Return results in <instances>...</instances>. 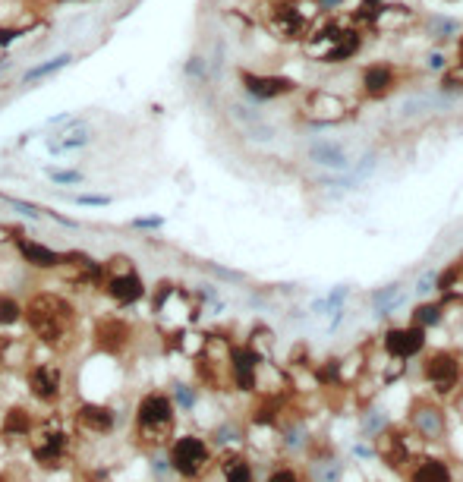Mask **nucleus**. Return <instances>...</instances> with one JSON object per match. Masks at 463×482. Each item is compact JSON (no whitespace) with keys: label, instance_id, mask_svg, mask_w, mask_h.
<instances>
[{"label":"nucleus","instance_id":"obj_1","mask_svg":"<svg viewBox=\"0 0 463 482\" xmlns=\"http://www.w3.org/2000/svg\"><path fill=\"white\" fill-rule=\"evenodd\" d=\"M28 325L44 344H57L73 325V306L54 294H41L28 303Z\"/></svg>","mask_w":463,"mask_h":482},{"label":"nucleus","instance_id":"obj_2","mask_svg":"<svg viewBox=\"0 0 463 482\" xmlns=\"http://www.w3.org/2000/svg\"><path fill=\"white\" fill-rule=\"evenodd\" d=\"M174 410H171V400L164 394H149V397L139 404V429L149 435H161L171 429Z\"/></svg>","mask_w":463,"mask_h":482},{"label":"nucleus","instance_id":"obj_3","mask_svg":"<svg viewBox=\"0 0 463 482\" xmlns=\"http://www.w3.org/2000/svg\"><path fill=\"white\" fill-rule=\"evenodd\" d=\"M171 464H174L176 473H183V476H196V473L208 464V448H205L198 438L186 435V438H180V441L174 444Z\"/></svg>","mask_w":463,"mask_h":482},{"label":"nucleus","instance_id":"obj_4","mask_svg":"<svg viewBox=\"0 0 463 482\" xmlns=\"http://www.w3.org/2000/svg\"><path fill=\"white\" fill-rule=\"evenodd\" d=\"M240 82L252 98L259 101H275L281 95H290L297 89V82L287 76H262V73H240Z\"/></svg>","mask_w":463,"mask_h":482},{"label":"nucleus","instance_id":"obj_5","mask_svg":"<svg viewBox=\"0 0 463 482\" xmlns=\"http://www.w3.org/2000/svg\"><path fill=\"white\" fill-rule=\"evenodd\" d=\"M425 347V328L410 325V328H391L385 334V350L397 360H410Z\"/></svg>","mask_w":463,"mask_h":482},{"label":"nucleus","instance_id":"obj_6","mask_svg":"<svg viewBox=\"0 0 463 482\" xmlns=\"http://www.w3.org/2000/svg\"><path fill=\"white\" fill-rule=\"evenodd\" d=\"M319 38H328V41H331V48L325 50V54H321V60H325V63L350 60V57L359 50V45H363L359 32H353V28H325Z\"/></svg>","mask_w":463,"mask_h":482},{"label":"nucleus","instance_id":"obj_7","mask_svg":"<svg viewBox=\"0 0 463 482\" xmlns=\"http://www.w3.org/2000/svg\"><path fill=\"white\" fill-rule=\"evenodd\" d=\"M425 378L435 385L438 391H451L460 378V363L454 353H435L425 363Z\"/></svg>","mask_w":463,"mask_h":482},{"label":"nucleus","instance_id":"obj_8","mask_svg":"<svg viewBox=\"0 0 463 482\" xmlns=\"http://www.w3.org/2000/svg\"><path fill=\"white\" fill-rule=\"evenodd\" d=\"M129 325L120 318H101L98 325H95V344L101 350H107V353H120L123 347H127L129 341Z\"/></svg>","mask_w":463,"mask_h":482},{"label":"nucleus","instance_id":"obj_9","mask_svg":"<svg viewBox=\"0 0 463 482\" xmlns=\"http://www.w3.org/2000/svg\"><path fill=\"white\" fill-rule=\"evenodd\" d=\"M359 82H363V92L369 95V98H381V95H388L394 89L397 76L388 63H372V67L363 70V79H359Z\"/></svg>","mask_w":463,"mask_h":482},{"label":"nucleus","instance_id":"obj_10","mask_svg":"<svg viewBox=\"0 0 463 482\" xmlns=\"http://www.w3.org/2000/svg\"><path fill=\"white\" fill-rule=\"evenodd\" d=\"M28 382H32V391L38 400H57V394H60V372L54 366H35L32 375H28Z\"/></svg>","mask_w":463,"mask_h":482},{"label":"nucleus","instance_id":"obj_11","mask_svg":"<svg viewBox=\"0 0 463 482\" xmlns=\"http://www.w3.org/2000/svg\"><path fill=\"white\" fill-rule=\"evenodd\" d=\"M309 158H312L319 167H331V171H347L350 167L347 151H344L337 142H312L309 145Z\"/></svg>","mask_w":463,"mask_h":482},{"label":"nucleus","instance_id":"obj_12","mask_svg":"<svg viewBox=\"0 0 463 482\" xmlns=\"http://www.w3.org/2000/svg\"><path fill=\"white\" fill-rule=\"evenodd\" d=\"M107 294L117 299V303H123V306H129V303H136V299H142L145 294V284L139 281V274H117V277H110V284H107Z\"/></svg>","mask_w":463,"mask_h":482},{"label":"nucleus","instance_id":"obj_13","mask_svg":"<svg viewBox=\"0 0 463 482\" xmlns=\"http://www.w3.org/2000/svg\"><path fill=\"white\" fill-rule=\"evenodd\" d=\"M230 360H233V378H237V385L243 391H252L255 388V363H259V356H255L249 347H237L230 353Z\"/></svg>","mask_w":463,"mask_h":482},{"label":"nucleus","instance_id":"obj_14","mask_svg":"<svg viewBox=\"0 0 463 482\" xmlns=\"http://www.w3.org/2000/svg\"><path fill=\"white\" fill-rule=\"evenodd\" d=\"M19 255L28 262V265H35V268H57V265H63V252H54V250H48V246H41V243H32V240H19Z\"/></svg>","mask_w":463,"mask_h":482},{"label":"nucleus","instance_id":"obj_15","mask_svg":"<svg viewBox=\"0 0 463 482\" xmlns=\"http://www.w3.org/2000/svg\"><path fill=\"white\" fill-rule=\"evenodd\" d=\"M413 422L425 438H438L441 432H445V413H438L435 407H416Z\"/></svg>","mask_w":463,"mask_h":482},{"label":"nucleus","instance_id":"obj_16","mask_svg":"<svg viewBox=\"0 0 463 482\" xmlns=\"http://www.w3.org/2000/svg\"><path fill=\"white\" fill-rule=\"evenodd\" d=\"M79 422L88 426L92 432H107V429L114 426V413H110L107 407L85 404V407H79Z\"/></svg>","mask_w":463,"mask_h":482},{"label":"nucleus","instance_id":"obj_17","mask_svg":"<svg viewBox=\"0 0 463 482\" xmlns=\"http://www.w3.org/2000/svg\"><path fill=\"white\" fill-rule=\"evenodd\" d=\"M410 482H451V470L441 460H425L413 470Z\"/></svg>","mask_w":463,"mask_h":482},{"label":"nucleus","instance_id":"obj_18","mask_svg":"<svg viewBox=\"0 0 463 482\" xmlns=\"http://www.w3.org/2000/svg\"><path fill=\"white\" fill-rule=\"evenodd\" d=\"M60 451H63V435L60 432L44 435V441L35 444V457H38L44 466H54L57 457H60Z\"/></svg>","mask_w":463,"mask_h":482},{"label":"nucleus","instance_id":"obj_19","mask_svg":"<svg viewBox=\"0 0 463 482\" xmlns=\"http://www.w3.org/2000/svg\"><path fill=\"white\" fill-rule=\"evenodd\" d=\"M381 457H385L388 466H400L403 460H407V444H403V438H397V435L385 438V441H381Z\"/></svg>","mask_w":463,"mask_h":482},{"label":"nucleus","instance_id":"obj_20","mask_svg":"<svg viewBox=\"0 0 463 482\" xmlns=\"http://www.w3.org/2000/svg\"><path fill=\"white\" fill-rule=\"evenodd\" d=\"M457 28H460V23H457V19L432 16V19H429V38H435V41H445V38H451V35H457Z\"/></svg>","mask_w":463,"mask_h":482},{"label":"nucleus","instance_id":"obj_21","mask_svg":"<svg viewBox=\"0 0 463 482\" xmlns=\"http://www.w3.org/2000/svg\"><path fill=\"white\" fill-rule=\"evenodd\" d=\"M28 426H32V419H28L26 410H10V416L4 419V432L6 435H28Z\"/></svg>","mask_w":463,"mask_h":482},{"label":"nucleus","instance_id":"obj_22","mask_svg":"<svg viewBox=\"0 0 463 482\" xmlns=\"http://www.w3.org/2000/svg\"><path fill=\"white\" fill-rule=\"evenodd\" d=\"M438 321H441V306H438V303L416 306V312H413V325H419V328H432V325H438Z\"/></svg>","mask_w":463,"mask_h":482},{"label":"nucleus","instance_id":"obj_23","mask_svg":"<svg viewBox=\"0 0 463 482\" xmlns=\"http://www.w3.org/2000/svg\"><path fill=\"white\" fill-rule=\"evenodd\" d=\"M385 10H388V6L381 4V0H363V4L356 6V19H359V23H372V19H378Z\"/></svg>","mask_w":463,"mask_h":482},{"label":"nucleus","instance_id":"obj_24","mask_svg":"<svg viewBox=\"0 0 463 482\" xmlns=\"http://www.w3.org/2000/svg\"><path fill=\"white\" fill-rule=\"evenodd\" d=\"M66 63H70V57H57V60H48V63H41V67H35V70H28L26 73V82H35V79H41V76H48V73H57V70H63Z\"/></svg>","mask_w":463,"mask_h":482},{"label":"nucleus","instance_id":"obj_25","mask_svg":"<svg viewBox=\"0 0 463 482\" xmlns=\"http://www.w3.org/2000/svg\"><path fill=\"white\" fill-rule=\"evenodd\" d=\"M19 318H22V309L16 299L0 296V325H13V321H19Z\"/></svg>","mask_w":463,"mask_h":482},{"label":"nucleus","instance_id":"obj_26","mask_svg":"<svg viewBox=\"0 0 463 482\" xmlns=\"http://www.w3.org/2000/svg\"><path fill=\"white\" fill-rule=\"evenodd\" d=\"M227 482H252V473L243 460H233V464H227Z\"/></svg>","mask_w":463,"mask_h":482},{"label":"nucleus","instance_id":"obj_27","mask_svg":"<svg viewBox=\"0 0 463 482\" xmlns=\"http://www.w3.org/2000/svg\"><path fill=\"white\" fill-rule=\"evenodd\" d=\"M50 177H54L57 183H76L79 173L76 171H50Z\"/></svg>","mask_w":463,"mask_h":482},{"label":"nucleus","instance_id":"obj_28","mask_svg":"<svg viewBox=\"0 0 463 482\" xmlns=\"http://www.w3.org/2000/svg\"><path fill=\"white\" fill-rule=\"evenodd\" d=\"M429 70H447V54L435 50V54L429 57Z\"/></svg>","mask_w":463,"mask_h":482},{"label":"nucleus","instance_id":"obj_29","mask_svg":"<svg viewBox=\"0 0 463 482\" xmlns=\"http://www.w3.org/2000/svg\"><path fill=\"white\" fill-rule=\"evenodd\" d=\"M268 482H299V476H297V473H293V470H277V473H275V476H271Z\"/></svg>","mask_w":463,"mask_h":482},{"label":"nucleus","instance_id":"obj_30","mask_svg":"<svg viewBox=\"0 0 463 482\" xmlns=\"http://www.w3.org/2000/svg\"><path fill=\"white\" fill-rule=\"evenodd\" d=\"M13 38H19V32H13V28H0V45H10Z\"/></svg>","mask_w":463,"mask_h":482},{"label":"nucleus","instance_id":"obj_31","mask_svg":"<svg viewBox=\"0 0 463 482\" xmlns=\"http://www.w3.org/2000/svg\"><path fill=\"white\" fill-rule=\"evenodd\" d=\"M79 202H83V205H105L107 199H101V196H79Z\"/></svg>","mask_w":463,"mask_h":482},{"label":"nucleus","instance_id":"obj_32","mask_svg":"<svg viewBox=\"0 0 463 482\" xmlns=\"http://www.w3.org/2000/svg\"><path fill=\"white\" fill-rule=\"evenodd\" d=\"M432 284H435V274H425L422 281H419V294H425V290H432Z\"/></svg>","mask_w":463,"mask_h":482},{"label":"nucleus","instance_id":"obj_33","mask_svg":"<svg viewBox=\"0 0 463 482\" xmlns=\"http://www.w3.org/2000/svg\"><path fill=\"white\" fill-rule=\"evenodd\" d=\"M344 0H319V6L321 10H334V6H341Z\"/></svg>","mask_w":463,"mask_h":482},{"label":"nucleus","instance_id":"obj_34","mask_svg":"<svg viewBox=\"0 0 463 482\" xmlns=\"http://www.w3.org/2000/svg\"><path fill=\"white\" fill-rule=\"evenodd\" d=\"M457 63H460V70H463V35H460V41H457Z\"/></svg>","mask_w":463,"mask_h":482}]
</instances>
